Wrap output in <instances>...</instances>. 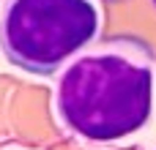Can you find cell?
Returning <instances> with one entry per match:
<instances>
[{
  "mask_svg": "<svg viewBox=\"0 0 156 150\" xmlns=\"http://www.w3.org/2000/svg\"><path fill=\"white\" fill-rule=\"evenodd\" d=\"M151 5H154V11H156V0H151Z\"/></svg>",
  "mask_w": 156,
  "mask_h": 150,
  "instance_id": "3957f363",
  "label": "cell"
},
{
  "mask_svg": "<svg viewBox=\"0 0 156 150\" xmlns=\"http://www.w3.org/2000/svg\"><path fill=\"white\" fill-rule=\"evenodd\" d=\"M93 0H0V57L30 74H58L99 36Z\"/></svg>",
  "mask_w": 156,
  "mask_h": 150,
  "instance_id": "7a4b0ae2",
  "label": "cell"
},
{
  "mask_svg": "<svg viewBox=\"0 0 156 150\" xmlns=\"http://www.w3.org/2000/svg\"><path fill=\"white\" fill-rule=\"evenodd\" d=\"M156 52L140 36H110L80 49L55 79L60 131L82 148H110L151 120Z\"/></svg>",
  "mask_w": 156,
  "mask_h": 150,
  "instance_id": "6da1fadb",
  "label": "cell"
}]
</instances>
